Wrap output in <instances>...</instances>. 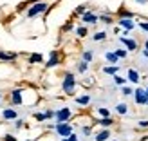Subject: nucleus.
Returning <instances> with one entry per match:
<instances>
[{
    "label": "nucleus",
    "instance_id": "obj_1",
    "mask_svg": "<svg viewBox=\"0 0 148 141\" xmlns=\"http://www.w3.org/2000/svg\"><path fill=\"white\" fill-rule=\"evenodd\" d=\"M47 9H49V4H45V2H36V4L31 7V9L27 11V17H29V18H34L36 14H42V13H45Z\"/></svg>",
    "mask_w": 148,
    "mask_h": 141
},
{
    "label": "nucleus",
    "instance_id": "obj_2",
    "mask_svg": "<svg viewBox=\"0 0 148 141\" xmlns=\"http://www.w3.org/2000/svg\"><path fill=\"white\" fill-rule=\"evenodd\" d=\"M74 85H76V80L71 72L65 74V80H63V92L65 94H72L74 92Z\"/></svg>",
    "mask_w": 148,
    "mask_h": 141
},
{
    "label": "nucleus",
    "instance_id": "obj_3",
    "mask_svg": "<svg viewBox=\"0 0 148 141\" xmlns=\"http://www.w3.org/2000/svg\"><path fill=\"white\" fill-rule=\"evenodd\" d=\"M69 118H71V109H69V107H63V109H60V110L56 112V121H58V123L69 121Z\"/></svg>",
    "mask_w": 148,
    "mask_h": 141
},
{
    "label": "nucleus",
    "instance_id": "obj_4",
    "mask_svg": "<svg viewBox=\"0 0 148 141\" xmlns=\"http://www.w3.org/2000/svg\"><path fill=\"white\" fill-rule=\"evenodd\" d=\"M56 132H58L60 136H65V138H67L71 132H72V129H71V125L65 121V123H58V125H56Z\"/></svg>",
    "mask_w": 148,
    "mask_h": 141
},
{
    "label": "nucleus",
    "instance_id": "obj_5",
    "mask_svg": "<svg viewBox=\"0 0 148 141\" xmlns=\"http://www.w3.org/2000/svg\"><path fill=\"white\" fill-rule=\"evenodd\" d=\"M136 94V103H139V105H145L146 103V100H148V96H146V92L143 91V89H137V91H134Z\"/></svg>",
    "mask_w": 148,
    "mask_h": 141
},
{
    "label": "nucleus",
    "instance_id": "obj_6",
    "mask_svg": "<svg viewBox=\"0 0 148 141\" xmlns=\"http://www.w3.org/2000/svg\"><path fill=\"white\" fill-rule=\"evenodd\" d=\"M81 20H83L85 24H96V22H98V17H96L94 13H88V11H85L83 14H81Z\"/></svg>",
    "mask_w": 148,
    "mask_h": 141
},
{
    "label": "nucleus",
    "instance_id": "obj_7",
    "mask_svg": "<svg viewBox=\"0 0 148 141\" xmlns=\"http://www.w3.org/2000/svg\"><path fill=\"white\" fill-rule=\"evenodd\" d=\"M11 103L13 105H20L22 103V91L20 89H14V91L11 92Z\"/></svg>",
    "mask_w": 148,
    "mask_h": 141
},
{
    "label": "nucleus",
    "instance_id": "obj_8",
    "mask_svg": "<svg viewBox=\"0 0 148 141\" xmlns=\"http://www.w3.org/2000/svg\"><path fill=\"white\" fill-rule=\"evenodd\" d=\"M60 63V54L56 53V51H53V53H51V58H49V62L45 63L47 67H56V65Z\"/></svg>",
    "mask_w": 148,
    "mask_h": 141
},
{
    "label": "nucleus",
    "instance_id": "obj_9",
    "mask_svg": "<svg viewBox=\"0 0 148 141\" xmlns=\"http://www.w3.org/2000/svg\"><path fill=\"white\" fill-rule=\"evenodd\" d=\"M0 60L2 62H14L16 60V53H5V51H0Z\"/></svg>",
    "mask_w": 148,
    "mask_h": 141
},
{
    "label": "nucleus",
    "instance_id": "obj_10",
    "mask_svg": "<svg viewBox=\"0 0 148 141\" xmlns=\"http://www.w3.org/2000/svg\"><path fill=\"white\" fill-rule=\"evenodd\" d=\"M119 25H121V27H125L127 31H130V29L134 27V22H132L130 18H119Z\"/></svg>",
    "mask_w": 148,
    "mask_h": 141
},
{
    "label": "nucleus",
    "instance_id": "obj_11",
    "mask_svg": "<svg viewBox=\"0 0 148 141\" xmlns=\"http://www.w3.org/2000/svg\"><path fill=\"white\" fill-rule=\"evenodd\" d=\"M121 42L127 45L128 51H136V49H137V43H136L134 40H130V38H121Z\"/></svg>",
    "mask_w": 148,
    "mask_h": 141
},
{
    "label": "nucleus",
    "instance_id": "obj_12",
    "mask_svg": "<svg viewBox=\"0 0 148 141\" xmlns=\"http://www.w3.org/2000/svg\"><path fill=\"white\" fill-rule=\"evenodd\" d=\"M2 116L5 118V120H16V110H13V109H5Z\"/></svg>",
    "mask_w": 148,
    "mask_h": 141
},
{
    "label": "nucleus",
    "instance_id": "obj_13",
    "mask_svg": "<svg viewBox=\"0 0 148 141\" xmlns=\"http://www.w3.org/2000/svg\"><path fill=\"white\" fill-rule=\"evenodd\" d=\"M42 62H43V56L38 54V53H34V54L29 56V63H42Z\"/></svg>",
    "mask_w": 148,
    "mask_h": 141
},
{
    "label": "nucleus",
    "instance_id": "obj_14",
    "mask_svg": "<svg viewBox=\"0 0 148 141\" xmlns=\"http://www.w3.org/2000/svg\"><path fill=\"white\" fill-rule=\"evenodd\" d=\"M128 80L132 81V83H137V81H139V72L134 71V69H130L128 71Z\"/></svg>",
    "mask_w": 148,
    "mask_h": 141
},
{
    "label": "nucleus",
    "instance_id": "obj_15",
    "mask_svg": "<svg viewBox=\"0 0 148 141\" xmlns=\"http://www.w3.org/2000/svg\"><path fill=\"white\" fill-rule=\"evenodd\" d=\"M108 136H110V132L108 130H101L98 136H96V141H107L108 139Z\"/></svg>",
    "mask_w": 148,
    "mask_h": 141
},
{
    "label": "nucleus",
    "instance_id": "obj_16",
    "mask_svg": "<svg viewBox=\"0 0 148 141\" xmlns=\"http://www.w3.org/2000/svg\"><path fill=\"white\" fill-rule=\"evenodd\" d=\"M117 14H119V18H132V17H134V14H132L130 11H127L125 7H121V9H119V13H117Z\"/></svg>",
    "mask_w": 148,
    "mask_h": 141
},
{
    "label": "nucleus",
    "instance_id": "obj_17",
    "mask_svg": "<svg viewBox=\"0 0 148 141\" xmlns=\"http://www.w3.org/2000/svg\"><path fill=\"white\" fill-rule=\"evenodd\" d=\"M99 123L103 125V127H110V125H112L114 121H112V118H110V116H107V118H101Z\"/></svg>",
    "mask_w": 148,
    "mask_h": 141
},
{
    "label": "nucleus",
    "instance_id": "obj_18",
    "mask_svg": "<svg viewBox=\"0 0 148 141\" xmlns=\"http://www.w3.org/2000/svg\"><path fill=\"white\" fill-rule=\"evenodd\" d=\"M107 60H108L110 63H117V60H119V58H117L116 53H107Z\"/></svg>",
    "mask_w": 148,
    "mask_h": 141
},
{
    "label": "nucleus",
    "instance_id": "obj_19",
    "mask_svg": "<svg viewBox=\"0 0 148 141\" xmlns=\"http://www.w3.org/2000/svg\"><path fill=\"white\" fill-rule=\"evenodd\" d=\"M98 20L105 22V24H112V17L110 14H101V17H98Z\"/></svg>",
    "mask_w": 148,
    "mask_h": 141
},
{
    "label": "nucleus",
    "instance_id": "obj_20",
    "mask_svg": "<svg viewBox=\"0 0 148 141\" xmlns=\"http://www.w3.org/2000/svg\"><path fill=\"white\" fill-rule=\"evenodd\" d=\"M79 105H88V101H90V98H88V96H81V98H78L76 100Z\"/></svg>",
    "mask_w": 148,
    "mask_h": 141
},
{
    "label": "nucleus",
    "instance_id": "obj_21",
    "mask_svg": "<svg viewBox=\"0 0 148 141\" xmlns=\"http://www.w3.org/2000/svg\"><path fill=\"white\" fill-rule=\"evenodd\" d=\"M127 105H125V103H119V105H117V112H119V114H127Z\"/></svg>",
    "mask_w": 148,
    "mask_h": 141
},
{
    "label": "nucleus",
    "instance_id": "obj_22",
    "mask_svg": "<svg viewBox=\"0 0 148 141\" xmlns=\"http://www.w3.org/2000/svg\"><path fill=\"white\" fill-rule=\"evenodd\" d=\"M105 38H107V33H96V34H94V40H96V42L105 40Z\"/></svg>",
    "mask_w": 148,
    "mask_h": 141
},
{
    "label": "nucleus",
    "instance_id": "obj_23",
    "mask_svg": "<svg viewBox=\"0 0 148 141\" xmlns=\"http://www.w3.org/2000/svg\"><path fill=\"white\" fill-rule=\"evenodd\" d=\"M103 71H105L107 74H112V76H114V74L117 72V67H116V65H114V67H105V69H103Z\"/></svg>",
    "mask_w": 148,
    "mask_h": 141
},
{
    "label": "nucleus",
    "instance_id": "obj_24",
    "mask_svg": "<svg viewBox=\"0 0 148 141\" xmlns=\"http://www.w3.org/2000/svg\"><path fill=\"white\" fill-rule=\"evenodd\" d=\"M78 36H81V38H83V36H87V27H78Z\"/></svg>",
    "mask_w": 148,
    "mask_h": 141
},
{
    "label": "nucleus",
    "instance_id": "obj_25",
    "mask_svg": "<svg viewBox=\"0 0 148 141\" xmlns=\"http://www.w3.org/2000/svg\"><path fill=\"white\" fill-rule=\"evenodd\" d=\"M114 81L117 85H125V78H121V76H117V74H114Z\"/></svg>",
    "mask_w": 148,
    "mask_h": 141
},
{
    "label": "nucleus",
    "instance_id": "obj_26",
    "mask_svg": "<svg viewBox=\"0 0 148 141\" xmlns=\"http://www.w3.org/2000/svg\"><path fill=\"white\" fill-rule=\"evenodd\" d=\"M87 67H88L87 62H81V63L78 65V71H79V72H85V71H87Z\"/></svg>",
    "mask_w": 148,
    "mask_h": 141
},
{
    "label": "nucleus",
    "instance_id": "obj_27",
    "mask_svg": "<svg viewBox=\"0 0 148 141\" xmlns=\"http://www.w3.org/2000/svg\"><path fill=\"white\" fill-rule=\"evenodd\" d=\"M90 60H92V53H88V51H87V53H83V62L88 63Z\"/></svg>",
    "mask_w": 148,
    "mask_h": 141
},
{
    "label": "nucleus",
    "instance_id": "obj_28",
    "mask_svg": "<svg viewBox=\"0 0 148 141\" xmlns=\"http://www.w3.org/2000/svg\"><path fill=\"white\" fill-rule=\"evenodd\" d=\"M34 120H36V121H45L47 116H45V114H34Z\"/></svg>",
    "mask_w": 148,
    "mask_h": 141
},
{
    "label": "nucleus",
    "instance_id": "obj_29",
    "mask_svg": "<svg viewBox=\"0 0 148 141\" xmlns=\"http://www.w3.org/2000/svg\"><path fill=\"white\" fill-rule=\"evenodd\" d=\"M116 54H117V58H125V56H127V51H125V49H117Z\"/></svg>",
    "mask_w": 148,
    "mask_h": 141
},
{
    "label": "nucleus",
    "instance_id": "obj_30",
    "mask_svg": "<svg viewBox=\"0 0 148 141\" xmlns=\"http://www.w3.org/2000/svg\"><path fill=\"white\" fill-rule=\"evenodd\" d=\"M85 11H87V9H85V6H78V7H76V14H83Z\"/></svg>",
    "mask_w": 148,
    "mask_h": 141
},
{
    "label": "nucleus",
    "instance_id": "obj_31",
    "mask_svg": "<svg viewBox=\"0 0 148 141\" xmlns=\"http://www.w3.org/2000/svg\"><path fill=\"white\" fill-rule=\"evenodd\" d=\"M99 114H101L103 118H107V116H110V112H108V110H107V109H103V107L99 109Z\"/></svg>",
    "mask_w": 148,
    "mask_h": 141
},
{
    "label": "nucleus",
    "instance_id": "obj_32",
    "mask_svg": "<svg viewBox=\"0 0 148 141\" xmlns=\"http://www.w3.org/2000/svg\"><path fill=\"white\" fill-rule=\"evenodd\" d=\"M132 92H134V91H132L130 87H123V94H125V96H128V94H132Z\"/></svg>",
    "mask_w": 148,
    "mask_h": 141
},
{
    "label": "nucleus",
    "instance_id": "obj_33",
    "mask_svg": "<svg viewBox=\"0 0 148 141\" xmlns=\"http://www.w3.org/2000/svg\"><path fill=\"white\" fill-rule=\"evenodd\" d=\"M4 141H16V138H14V136H4Z\"/></svg>",
    "mask_w": 148,
    "mask_h": 141
},
{
    "label": "nucleus",
    "instance_id": "obj_34",
    "mask_svg": "<svg viewBox=\"0 0 148 141\" xmlns=\"http://www.w3.org/2000/svg\"><path fill=\"white\" fill-rule=\"evenodd\" d=\"M67 139H69V141H78V138H76V136H74V134H72V132H71V134L67 136Z\"/></svg>",
    "mask_w": 148,
    "mask_h": 141
},
{
    "label": "nucleus",
    "instance_id": "obj_35",
    "mask_svg": "<svg viewBox=\"0 0 148 141\" xmlns=\"http://www.w3.org/2000/svg\"><path fill=\"white\" fill-rule=\"evenodd\" d=\"M141 29L143 31H148V22H141Z\"/></svg>",
    "mask_w": 148,
    "mask_h": 141
},
{
    "label": "nucleus",
    "instance_id": "obj_36",
    "mask_svg": "<svg viewBox=\"0 0 148 141\" xmlns=\"http://www.w3.org/2000/svg\"><path fill=\"white\" fill-rule=\"evenodd\" d=\"M139 127H141V129H146V127H148V120H146V121H141V123H139Z\"/></svg>",
    "mask_w": 148,
    "mask_h": 141
},
{
    "label": "nucleus",
    "instance_id": "obj_37",
    "mask_svg": "<svg viewBox=\"0 0 148 141\" xmlns=\"http://www.w3.org/2000/svg\"><path fill=\"white\" fill-rule=\"evenodd\" d=\"M45 116H47V118H53V116H54V112H53V110H47Z\"/></svg>",
    "mask_w": 148,
    "mask_h": 141
},
{
    "label": "nucleus",
    "instance_id": "obj_38",
    "mask_svg": "<svg viewBox=\"0 0 148 141\" xmlns=\"http://www.w3.org/2000/svg\"><path fill=\"white\" fill-rule=\"evenodd\" d=\"M137 2H148V0H137Z\"/></svg>",
    "mask_w": 148,
    "mask_h": 141
},
{
    "label": "nucleus",
    "instance_id": "obj_39",
    "mask_svg": "<svg viewBox=\"0 0 148 141\" xmlns=\"http://www.w3.org/2000/svg\"><path fill=\"white\" fill-rule=\"evenodd\" d=\"M145 47H146V49H148V42H146V43H145Z\"/></svg>",
    "mask_w": 148,
    "mask_h": 141
},
{
    "label": "nucleus",
    "instance_id": "obj_40",
    "mask_svg": "<svg viewBox=\"0 0 148 141\" xmlns=\"http://www.w3.org/2000/svg\"><path fill=\"white\" fill-rule=\"evenodd\" d=\"M62 141H69V139H67V138H63V139H62Z\"/></svg>",
    "mask_w": 148,
    "mask_h": 141
},
{
    "label": "nucleus",
    "instance_id": "obj_41",
    "mask_svg": "<svg viewBox=\"0 0 148 141\" xmlns=\"http://www.w3.org/2000/svg\"><path fill=\"white\" fill-rule=\"evenodd\" d=\"M145 92H146V96H148V89H146V91H145Z\"/></svg>",
    "mask_w": 148,
    "mask_h": 141
},
{
    "label": "nucleus",
    "instance_id": "obj_42",
    "mask_svg": "<svg viewBox=\"0 0 148 141\" xmlns=\"http://www.w3.org/2000/svg\"><path fill=\"white\" fill-rule=\"evenodd\" d=\"M145 105H148V100H146V103H145Z\"/></svg>",
    "mask_w": 148,
    "mask_h": 141
},
{
    "label": "nucleus",
    "instance_id": "obj_43",
    "mask_svg": "<svg viewBox=\"0 0 148 141\" xmlns=\"http://www.w3.org/2000/svg\"><path fill=\"white\" fill-rule=\"evenodd\" d=\"M27 141H31V139H27Z\"/></svg>",
    "mask_w": 148,
    "mask_h": 141
}]
</instances>
